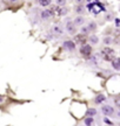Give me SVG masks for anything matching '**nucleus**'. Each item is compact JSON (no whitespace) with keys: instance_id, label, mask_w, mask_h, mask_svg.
Listing matches in <instances>:
<instances>
[{"instance_id":"1","label":"nucleus","mask_w":120,"mask_h":126,"mask_svg":"<svg viewBox=\"0 0 120 126\" xmlns=\"http://www.w3.org/2000/svg\"><path fill=\"white\" fill-rule=\"evenodd\" d=\"M88 8H90V10L92 12V13H94V14H98V13H100V12H104L105 10V7L100 2H92L91 5H88Z\"/></svg>"},{"instance_id":"2","label":"nucleus","mask_w":120,"mask_h":126,"mask_svg":"<svg viewBox=\"0 0 120 126\" xmlns=\"http://www.w3.org/2000/svg\"><path fill=\"white\" fill-rule=\"evenodd\" d=\"M101 112H103L105 116H112L114 113V109H113V106H111V105H104V106L101 107Z\"/></svg>"},{"instance_id":"3","label":"nucleus","mask_w":120,"mask_h":126,"mask_svg":"<svg viewBox=\"0 0 120 126\" xmlns=\"http://www.w3.org/2000/svg\"><path fill=\"white\" fill-rule=\"evenodd\" d=\"M80 52H81V55H84V56H90L91 52H92V47L88 46V44H84L80 48Z\"/></svg>"},{"instance_id":"4","label":"nucleus","mask_w":120,"mask_h":126,"mask_svg":"<svg viewBox=\"0 0 120 126\" xmlns=\"http://www.w3.org/2000/svg\"><path fill=\"white\" fill-rule=\"evenodd\" d=\"M53 14H54V10H45L41 12V19L48 20L51 18H53Z\"/></svg>"},{"instance_id":"5","label":"nucleus","mask_w":120,"mask_h":126,"mask_svg":"<svg viewBox=\"0 0 120 126\" xmlns=\"http://www.w3.org/2000/svg\"><path fill=\"white\" fill-rule=\"evenodd\" d=\"M66 29H67V32L70 34H74L75 33V25H74V22L73 21H68L66 23Z\"/></svg>"},{"instance_id":"6","label":"nucleus","mask_w":120,"mask_h":126,"mask_svg":"<svg viewBox=\"0 0 120 126\" xmlns=\"http://www.w3.org/2000/svg\"><path fill=\"white\" fill-rule=\"evenodd\" d=\"M62 46L67 50H74L75 49V44H74V42H72V41H65L62 43Z\"/></svg>"},{"instance_id":"7","label":"nucleus","mask_w":120,"mask_h":126,"mask_svg":"<svg viewBox=\"0 0 120 126\" xmlns=\"http://www.w3.org/2000/svg\"><path fill=\"white\" fill-rule=\"evenodd\" d=\"M112 67L115 70H120V57H117L112 61Z\"/></svg>"},{"instance_id":"8","label":"nucleus","mask_w":120,"mask_h":126,"mask_svg":"<svg viewBox=\"0 0 120 126\" xmlns=\"http://www.w3.org/2000/svg\"><path fill=\"white\" fill-rule=\"evenodd\" d=\"M105 99H106V98H105L104 94H98V96L95 97V99H94V103H95V104H101Z\"/></svg>"},{"instance_id":"9","label":"nucleus","mask_w":120,"mask_h":126,"mask_svg":"<svg viewBox=\"0 0 120 126\" xmlns=\"http://www.w3.org/2000/svg\"><path fill=\"white\" fill-rule=\"evenodd\" d=\"M82 23H84V18H82V16H78L75 20H74V25H75V26H80Z\"/></svg>"},{"instance_id":"10","label":"nucleus","mask_w":120,"mask_h":126,"mask_svg":"<svg viewBox=\"0 0 120 126\" xmlns=\"http://www.w3.org/2000/svg\"><path fill=\"white\" fill-rule=\"evenodd\" d=\"M84 123H85V125H86V126H91V125L93 124V118H92V117H90V118H86Z\"/></svg>"},{"instance_id":"11","label":"nucleus","mask_w":120,"mask_h":126,"mask_svg":"<svg viewBox=\"0 0 120 126\" xmlns=\"http://www.w3.org/2000/svg\"><path fill=\"white\" fill-rule=\"evenodd\" d=\"M95 28H97L95 22H90V23H88V31H94Z\"/></svg>"},{"instance_id":"12","label":"nucleus","mask_w":120,"mask_h":126,"mask_svg":"<svg viewBox=\"0 0 120 126\" xmlns=\"http://www.w3.org/2000/svg\"><path fill=\"white\" fill-rule=\"evenodd\" d=\"M87 115H88V116H94V115H97V110H95V109H88Z\"/></svg>"},{"instance_id":"13","label":"nucleus","mask_w":120,"mask_h":126,"mask_svg":"<svg viewBox=\"0 0 120 126\" xmlns=\"http://www.w3.org/2000/svg\"><path fill=\"white\" fill-rule=\"evenodd\" d=\"M90 40H91V42H92V43H98V37L95 36V35L91 36V37H90Z\"/></svg>"},{"instance_id":"14","label":"nucleus","mask_w":120,"mask_h":126,"mask_svg":"<svg viewBox=\"0 0 120 126\" xmlns=\"http://www.w3.org/2000/svg\"><path fill=\"white\" fill-rule=\"evenodd\" d=\"M39 4L41 6H48V5H51V1H48V0L47 1H39Z\"/></svg>"},{"instance_id":"15","label":"nucleus","mask_w":120,"mask_h":126,"mask_svg":"<svg viewBox=\"0 0 120 126\" xmlns=\"http://www.w3.org/2000/svg\"><path fill=\"white\" fill-rule=\"evenodd\" d=\"M81 33H82V34H87V33H88V27H82V28H81Z\"/></svg>"},{"instance_id":"16","label":"nucleus","mask_w":120,"mask_h":126,"mask_svg":"<svg viewBox=\"0 0 120 126\" xmlns=\"http://www.w3.org/2000/svg\"><path fill=\"white\" fill-rule=\"evenodd\" d=\"M111 42H112V40H111L109 37H106V39H105V43H107V44H108V43H111Z\"/></svg>"},{"instance_id":"17","label":"nucleus","mask_w":120,"mask_h":126,"mask_svg":"<svg viewBox=\"0 0 120 126\" xmlns=\"http://www.w3.org/2000/svg\"><path fill=\"white\" fill-rule=\"evenodd\" d=\"M76 12H78V13H81V12H84V7H78Z\"/></svg>"},{"instance_id":"18","label":"nucleus","mask_w":120,"mask_h":126,"mask_svg":"<svg viewBox=\"0 0 120 126\" xmlns=\"http://www.w3.org/2000/svg\"><path fill=\"white\" fill-rule=\"evenodd\" d=\"M104 121H105V123H106V124H112V121H109L108 119H107V118H105V119H104Z\"/></svg>"},{"instance_id":"19","label":"nucleus","mask_w":120,"mask_h":126,"mask_svg":"<svg viewBox=\"0 0 120 126\" xmlns=\"http://www.w3.org/2000/svg\"><path fill=\"white\" fill-rule=\"evenodd\" d=\"M115 104L118 105V106H120V99H117V100H115Z\"/></svg>"},{"instance_id":"20","label":"nucleus","mask_w":120,"mask_h":126,"mask_svg":"<svg viewBox=\"0 0 120 126\" xmlns=\"http://www.w3.org/2000/svg\"><path fill=\"white\" fill-rule=\"evenodd\" d=\"M117 116H118V117H120V110L118 111V113H117Z\"/></svg>"},{"instance_id":"21","label":"nucleus","mask_w":120,"mask_h":126,"mask_svg":"<svg viewBox=\"0 0 120 126\" xmlns=\"http://www.w3.org/2000/svg\"><path fill=\"white\" fill-rule=\"evenodd\" d=\"M0 102H2V97H0Z\"/></svg>"}]
</instances>
